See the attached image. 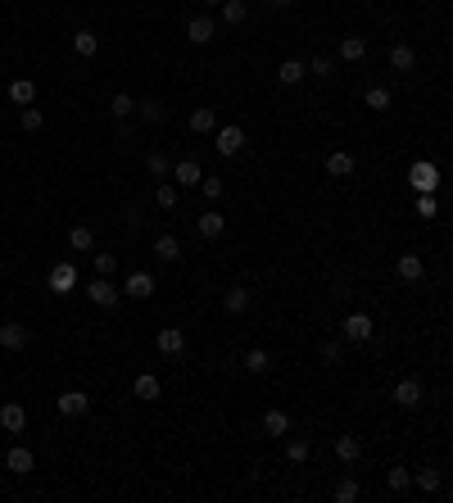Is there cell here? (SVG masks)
<instances>
[{"mask_svg": "<svg viewBox=\"0 0 453 503\" xmlns=\"http://www.w3.org/2000/svg\"><path fill=\"white\" fill-rule=\"evenodd\" d=\"M408 182L417 186V195H426V191H435V186H440V168H435V164H426V159H417V164L408 168Z\"/></svg>", "mask_w": 453, "mask_h": 503, "instance_id": "6da1fadb", "label": "cell"}, {"mask_svg": "<svg viewBox=\"0 0 453 503\" xmlns=\"http://www.w3.org/2000/svg\"><path fill=\"white\" fill-rule=\"evenodd\" d=\"M45 286H50L54 295H68V290L77 286V268H73V263H54L50 277H45Z\"/></svg>", "mask_w": 453, "mask_h": 503, "instance_id": "7a4b0ae2", "label": "cell"}, {"mask_svg": "<svg viewBox=\"0 0 453 503\" xmlns=\"http://www.w3.org/2000/svg\"><path fill=\"white\" fill-rule=\"evenodd\" d=\"M54 408L64 417H77V413H91V394L87 390H64L59 399H54Z\"/></svg>", "mask_w": 453, "mask_h": 503, "instance_id": "3957f363", "label": "cell"}, {"mask_svg": "<svg viewBox=\"0 0 453 503\" xmlns=\"http://www.w3.org/2000/svg\"><path fill=\"white\" fill-rule=\"evenodd\" d=\"M123 295H131V299H150V295H154V277H150V272H140V268H131L127 281H123Z\"/></svg>", "mask_w": 453, "mask_h": 503, "instance_id": "277c9868", "label": "cell"}, {"mask_svg": "<svg viewBox=\"0 0 453 503\" xmlns=\"http://www.w3.org/2000/svg\"><path fill=\"white\" fill-rule=\"evenodd\" d=\"M154 345H159V354L177 358V354H186V331L182 327H163L159 336H154Z\"/></svg>", "mask_w": 453, "mask_h": 503, "instance_id": "5b68a950", "label": "cell"}, {"mask_svg": "<svg viewBox=\"0 0 453 503\" xmlns=\"http://www.w3.org/2000/svg\"><path fill=\"white\" fill-rule=\"evenodd\" d=\"M218 36V28H213V19L209 14H195L191 23H186V41H195V45H209Z\"/></svg>", "mask_w": 453, "mask_h": 503, "instance_id": "8992f818", "label": "cell"}, {"mask_svg": "<svg viewBox=\"0 0 453 503\" xmlns=\"http://www.w3.org/2000/svg\"><path fill=\"white\" fill-rule=\"evenodd\" d=\"M87 295H91V304H100V308H114V304H118V295H123V290H118V286H109L105 277H96V281L87 286Z\"/></svg>", "mask_w": 453, "mask_h": 503, "instance_id": "52a82bcc", "label": "cell"}, {"mask_svg": "<svg viewBox=\"0 0 453 503\" xmlns=\"http://www.w3.org/2000/svg\"><path fill=\"white\" fill-rule=\"evenodd\" d=\"M372 331H377V322H372L367 313H349L345 317V336L358 340V345H363V340H372Z\"/></svg>", "mask_w": 453, "mask_h": 503, "instance_id": "ba28073f", "label": "cell"}, {"mask_svg": "<svg viewBox=\"0 0 453 503\" xmlns=\"http://www.w3.org/2000/svg\"><path fill=\"white\" fill-rule=\"evenodd\" d=\"M240 145H245V127H236V122H231V127L218 131V154H226V159H231V154H240Z\"/></svg>", "mask_w": 453, "mask_h": 503, "instance_id": "9c48e42d", "label": "cell"}, {"mask_svg": "<svg viewBox=\"0 0 453 503\" xmlns=\"http://www.w3.org/2000/svg\"><path fill=\"white\" fill-rule=\"evenodd\" d=\"M0 345H5V350H28V327H23V322H5V327H0Z\"/></svg>", "mask_w": 453, "mask_h": 503, "instance_id": "30bf717a", "label": "cell"}, {"mask_svg": "<svg viewBox=\"0 0 453 503\" xmlns=\"http://www.w3.org/2000/svg\"><path fill=\"white\" fill-rule=\"evenodd\" d=\"M394 404H399V408H417L421 404V381H412V376H408V381H399V385H394Z\"/></svg>", "mask_w": 453, "mask_h": 503, "instance_id": "8fae6325", "label": "cell"}, {"mask_svg": "<svg viewBox=\"0 0 453 503\" xmlns=\"http://www.w3.org/2000/svg\"><path fill=\"white\" fill-rule=\"evenodd\" d=\"M0 427L19 436V431L28 427V408H23V404H5V408H0Z\"/></svg>", "mask_w": 453, "mask_h": 503, "instance_id": "7c38bea8", "label": "cell"}, {"mask_svg": "<svg viewBox=\"0 0 453 503\" xmlns=\"http://www.w3.org/2000/svg\"><path fill=\"white\" fill-rule=\"evenodd\" d=\"M5 467H10L14 476H28V471H32V453H28L23 445H14L10 453H5Z\"/></svg>", "mask_w": 453, "mask_h": 503, "instance_id": "4fadbf2b", "label": "cell"}, {"mask_svg": "<svg viewBox=\"0 0 453 503\" xmlns=\"http://www.w3.org/2000/svg\"><path fill=\"white\" fill-rule=\"evenodd\" d=\"M10 100H14V105H32V100H36V82H32V77H14V82H10Z\"/></svg>", "mask_w": 453, "mask_h": 503, "instance_id": "5bb4252c", "label": "cell"}, {"mask_svg": "<svg viewBox=\"0 0 453 503\" xmlns=\"http://www.w3.org/2000/svg\"><path fill=\"white\" fill-rule=\"evenodd\" d=\"M73 50H77L82 59H96V55H100V36L82 28V32H73Z\"/></svg>", "mask_w": 453, "mask_h": 503, "instance_id": "9a60e30c", "label": "cell"}, {"mask_svg": "<svg viewBox=\"0 0 453 503\" xmlns=\"http://www.w3.org/2000/svg\"><path fill=\"white\" fill-rule=\"evenodd\" d=\"M159 376H150V372H140L136 376V385H131V394H136V399H145V404H150V399H159Z\"/></svg>", "mask_w": 453, "mask_h": 503, "instance_id": "2e32d148", "label": "cell"}, {"mask_svg": "<svg viewBox=\"0 0 453 503\" xmlns=\"http://www.w3.org/2000/svg\"><path fill=\"white\" fill-rule=\"evenodd\" d=\"M263 431H268V436H286V431H291V417L281 413V408H268V413H263Z\"/></svg>", "mask_w": 453, "mask_h": 503, "instance_id": "e0dca14e", "label": "cell"}, {"mask_svg": "<svg viewBox=\"0 0 453 503\" xmlns=\"http://www.w3.org/2000/svg\"><path fill=\"white\" fill-rule=\"evenodd\" d=\"M173 177H177V186H200V164H195V159H182V164L173 168Z\"/></svg>", "mask_w": 453, "mask_h": 503, "instance_id": "ac0fdd59", "label": "cell"}, {"mask_svg": "<svg viewBox=\"0 0 453 503\" xmlns=\"http://www.w3.org/2000/svg\"><path fill=\"white\" fill-rule=\"evenodd\" d=\"M412 485H417L421 494H440L444 490V481H440V471H435V467H421L417 476H412Z\"/></svg>", "mask_w": 453, "mask_h": 503, "instance_id": "d6986e66", "label": "cell"}, {"mask_svg": "<svg viewBox=\"0 0 453 503\" xmlns=\"http://www.w3.org/2000/svg\"><path fill=\"white\" fill-rule=\"evenodd\" d=\"M195 227H200V236H204V241H213V236H222V227H226V218L222 213H213V208H209L204 218L195 222Z\"/></svg>", "mask_w": 453, "mask_h": 503, "instance_id": "ffe728a7", "label": "cell"}, {"mask_svg": "<svg viewBox=\"0 0 453 503\" xmlns=\"http://www.w3.org/2000/svg\"><path fill=\"white\" fill-rule=\"evenodd\" d=\"M154 254H159L163 263H177L182 259V241H177V236H159V241H154Z\"/></svg>", "mask_w": 453, "mask_h": 503, "instance_id": "44dd1931", "label": "cell"}, {"mask_svg": "<svg viewBox=\"0 0 453 503\" xmlns=\"http://www.w3.org/2000/svg\"><path fill=\"white\" fill-rule=\"evenodd\" d=\"M304 73H308V68H304L299 59H281V68H277V77H281V82H286V87H295V82H304Z\"/></svg>", "mask_w": 453, "mask_h": 503, "instance_id": "7402d4cb", "label": "cell"}, {"mask_svg": "<svg viewBox=\"0 0 453 503\" xmlns=\"http://www.w3.org/2000/svg\"><path fill=\"white\" fill-rule=\"evenodd\" d=\"M222 304H226V313H245L249 308V290L245 286H231V290L222 295Z\"/></svg>", "mask_w": 453, "mask_h": 503, "instance_id": "603a6c76", "label": "cell"}, {"mask_svg": "<svg viewBox=\"0 0 453 503\" xmlns=\"http://www.w3.org/2000/svg\"><path fill=\"white\" fill-rule=\"evenodd\" d=\"M421 272H426V263H421L417 254H403L399 259V277L403 281H421Z\"/></svg>", "mask_w": 453, "mask_h": 503, "instance_id": "cb8c5ba5", "label": "cell"}, {"mask_svg": "<svg viewBox=\"0 0 453 503\" xmlns=\"http://www.w3.org/2000/svg\"><path fill=\"white\" fill-rule=\"evenodd\" d=\"M367 55V41L363 36H345V41H340V59H349V64H358V59Z\"/></svg>", "mask_w": 453, "mask_h": 503, "instance_id": "d4e9b609", "label": "cell"}, {"mask_svg": "<svg viewBox=\"0 0 453 503\" xmlns=\"http://www.w3.org/2000/svg\"><path fill=\"white\" fill-rule=\"evenodd\" d=\"M109 114H114V118H131V114H136V100H131L127 91H118V96L109 100Z\"/></svg>", "mask_w": 453, "mask_h": 503, "instance_id": "484cf974", "label": "cell"}, {"mask_svg": "<svg viewBox=\"0 0 453 503\" xmlns=\"http://www.w3.org/2000/svg\"><path fill=\"white\" fill-rule=\"evenodd\" d=\"M326 173H331V177H349V173H354V154H345V150L331 154V159H326Z\"/></svg>", "mask_w": 453, "mask_h": 503, "instance_id": "4316f807", "label": "cell"}, {"mask_svg": "<svg viewBox=\"0 0 453 503\" xmlns=\"http://www.w3.org/2000/svg\"><path fill=\"white\" fill-rule=\"evenodd\" d=\"M213 127H218V114L213 109H191V131L204 136V131H213Z\"/></svg>", "mask_w": 453, "mask_h": 503, "instance_id": "83f0119b", "label": "cell"}, {"mask_svg": "<svg viewBox=\"0 0 453 503\" xmlns=\"http://www.w3.org/2000/svg\"><path fill=\"white\" fill-rule=\"evenodd\" d=\"M390 64L399 68V73H412V64H417V55H412V45H394V50H390Z\"/></svg>", "mask_w": 453, "mask_h": 503, "instance_id": "f1b7e54d", "label": "cell"}, {"mask_svg": "<svg viewBox=\"0 0 453 503\" xmlns=\"http://www.w3.org/2000/svg\"><path fill=\"white\" fill-rule=\"evenodd\" d=\"M358 453H363V445H358L354 436H340V440H335V458H340V462H354Z\"/></svg>", "mask_w": 453, "mask_h": 503, "instance_id": "f546056e", "label": "cell"}, {"mask_svg": "<svg viewBox=\"0 0 453 503\" xmlns=\"http://www.w3.org/2000/svg\"><path fill=\"white\" fill-rule=\"evenodd\" d=\"M272 367V358H268V350H249L245 354V372H254V376H263Z\"/></svg>", "mask_w": 453, "mask_h": 503, "instance_id": "4dcf8cb0", "label": "cell"}, {"mask_svg": "<svg viewBox=\"0 0 453 503\" xmlns=\"http://www.w3.org/2000/svg\"><path fill=\"white\" fill-rule=\"evenodd\" d=\"M145 168H150V177H168V173H173V164H168V154H163V150L145 154Z\"/></svg>", "mask_w": 453, "mask_h": 503, "instance_id": "1f68e13d", "label": "cell"}, {"mask_svg": "<svg viewBox=\"0 0 453 503\" xmlns=\"http://www.w3.org/2000/svg\"><path fill=\"white\" fill-rule=\"evenodd\" d=\"M68 245H73V250H82V254H87L91 245H96V236H91V227H73V231H68Z\"/></svg>", "mask_w": 453, "mask_h": 503, "instance_id": "d6a6232c", "label": "cell"}, {"mask_svg": "<svg viewBox=\"0 0 453 503\" xmlns=\"http://www.w3.org/2000/svg\"><path fill=\"white\" fill-rule=\"evenodd\" d=\"M386 485H390V494H403V490H408V485H412V471L394 467V471H390V476H386Z\"/></svg>", "mask_w": 453, "mask_h": 503, "instance_id": "836d02e7", "label": "cell"}, {"mask_svg": "<svg viewBox=\"0 0 453 503\" xmlns=\"http://www.w3.org/2000/svg\"><path fill=\"white\" fill-rule=\"evenodd\" d=\"M154 200H159V208H177V200H182L177 195V182H163V186L154 191Z\"/></svg>", "mask_w": 453, "mask_h": 503, "instance_id": "e575fe53", "label": "cell"}, {"mask_svg": "<svg viewBox=\"0 0 453 503\" xmlns=\"http://www.w3.org/2000/svg\"><path fill=\"white\" fill-rule=\"evenodd\" d=\"M136 109H140V118H145V122H163V118H168V114H163V105H159V100H140Z\"/></svg>", "mask_w": 453, "mask_h": 503, "instance_id": "d590c367", "label": "cell"}, {"mask_svg": "<svg viewBox=\"0 0 453 503\" xmlns=\"http://www.w3.org/2000/svg\"><path fill=\"white\" fill-rule=\"evenodd\" d=\"M367 109H390V91L386 87H367Z\"/></svg>", "mask_w": 453, "mask_h": 503, "instance_id": "8d00e7d4", "label": "cell"}, {"mask_svg": "<svg viewBox=\"0 0 453 503\" xmlns=\"http://www.w3.org/2000/svg\"><path fill=\"white\" fill-rule=\"evenodd\" d=\"M354 499H358V481H354V476H345V481L335 485V503H354Z\"/></svg>", "mask_w": 453, "mask_h": 503, "instance_id": "74e56055", "label": "cell"}, {"mask_svg": "<svg viewBox=\"0 0 453 503\" xmlns=\"http://www.w3.org/2000/svg\"><path fill=\"white\" fill-rule=\"evenodd\" d=\"M222 19L226 23H245V0H222Z\"/></svg>", "mask_w": 453, "mask_h": 503, "instance_id": "f35d334b", "label": "cell"}, {"mask_svg": "<svg viewBox=\"0 0 453 503\" xmlns=\"http://www.w3.org/2000/svg\"><path fill=\"white\" fill-rule=\"evenodd\" d=\"M308 453H313L308 440H291V445H286V458H291V462H308Z\"/></svg>", "mask_w": 453, "mask_h": 503, "instance_id": "ab89813d", "label": "cell"}, {"mask_svg": "<svg viewBox=\"0 0 453 503\" xmlns=\"http://www.w3.org/2000/svg\"><path fill=\"white\" fill-rule=\"evenodd\" d=\"M19 122H23V131H36V127H41V109H32V105H23V114H19Z\"/></svg>", "mask_w": 453, "mask_h": 503, "instance_id": "60d3db41", "label": "cell"}, {"mask_svg": "<svg viewBox=\"0 0 453 503\" xmlns=\"http://www.w3.org/2000/svg\"><path fill=\"white\" fill-rule=\"evenodd\" d=\"M200 191H204V200H218L222 195V177H200Z\"/></svg>", "mask_w": 453, "mask_h": 503, "instance_id": "b9f144b4", "label": "cell"}, {"mask_svg": "<svg viewBox=\"0 0 453 503\" xmlns=\"http://www.w3.org/2000/svg\"><path fill=\"white\" fill-rule=\"evenodd\" d=\"M417 213H421V218H435V195H431V191L417 195Z\"/></svg>", "mask_w": 453, "mask_h": 503, "instance_id": "7bdbcfd3", "label": "cell"}, {"mask_svg": "<svg viewBox=\"0 0 453 503\" xmlns=\"http://www.w3.org/2000/svg\"><path fill=\"white\" fill-rule=\"evenodd\" d=\"M114 263H118L114 254H96V277H109V272H114Z\"/></svg>", "mask_w": 453, "mask_h": 503, "instance_id": "ee69618b", "label": "cell"}, {"mask_svg": "<svg viewBox=\"0 0 453 503\" xmlns=\"http://www.w3.org/2000/svg\"><path fill=\"white\" fill-rule=\"evenodd\" d=\"M308 73H317V77H331V59H326V55H317V59H313V68H308Z\"/></svg>", "mask_w": 453, "mask_h": 503, "instance_id": "f6af8a7d", "label": "cell"}, {"mask_svg": "<svg viewBox=\"0 0 453 503\" xmlns=\"http://www.w3.org/2000/svg\"><path fill=\"white\" fill-rule=\"evenodd\" d=\"M322 358L331 363V367H335V363H340V345H335V340H331V345H322Z\"/></svg>", "mask_w": 453, "mask_h": 503, "instance_id": "bcb514c9", "label": "cell"}, {"mask_svg": "<svg viewBox=\"0 0 453 503\" xmlns=\"http://www.w3.org/2000/svg\"><path fill=\"white\" fill-rule=\"evenodd\" d=\"M272 5H277V10H286V5H295V0H272Z\"/></svg>", "mask_w": 453, "mask_h": 503, "instance_id": "7dc6e473", "label": "cell"}, {"mask_svg": "<svg viewBox=\"0 0 453 503\" xmlns=\"http://www.w3.org/2000/svg\"><path fill=\"white\" fill-rule=\"evenodd\" d=\"M209 5H222V0H209Z\"/></svg>", "mask_w": 453, "mask_h": 503, "instance_id": "c3c4849f", "label": "cell"}]
</instances>
